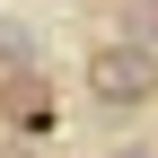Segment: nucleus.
<instances>
[{"label": "nucleus", "mask_w": 158, "mask_h": 158, "mask_svg": "<svg viewBox=\"0 0 158 158\" xmlns=\"http://www.w3.org/2000/svg\"><path fill=\"white\" fill-rule=\"evenodd\" d=\"M114 35L141 44V53H158V0H114Z\"/></svg>", "instance_id": "nucleus-3"}, {"label": "nucleus", "mask_w": 158, "mask_h": 158, "mask_svg": "<svg viewBox=\"0 0 158 158\" xmlns=\"http://www.w3.org/2000/svg\"><path fill=\"white\" fill-rule=\"evenodd\" d=\"M106 158H158V141H114Z\"/></svg>", "instance_id": "nucleus-5"}, {"label": "nucleus", "mask_w": 158, "mask_h": 158, "mask_svg": "<svg viewBox=\"0 0 158 158\" xmlns=\"http://www.w3.org/2000/svg\"><path fill=\"white\" fill-rule=\"evenodd\" d=\"M0 132L9 141H53L62 132V106H53L44 70H0Z\"/></svg>", "instance_id": "nucleus-2"}, {"label": "nucleus", "mask_w": 158, "mask_h": 158, "mask_svg": "<svg viewBox=\"0 0 158 158\" xmlns=\"http://www.w3.org/2000/svg\"><path fill=\"white\" fill-rule=\"evenodd\" d=\"M79 88H88V106H106V114H141V106H158V53L106 35V44L79 53Z\"/></svg>", "instance_id": "nucleus-1"}, {"label": "nucleus", "mask_w": 158, "mask_h": 158, "mask_svg": "<svg viewBox=\"0 0 158 158\" xmlns=\"http://www.w3.org/2000/svg\"><path fill=\"white\" fill-rule=\"evenodd\" d=\"M0 70H35V27L0 18Z\"/></svg>", "instance_id": "nucleus-4"}]
</instances>
